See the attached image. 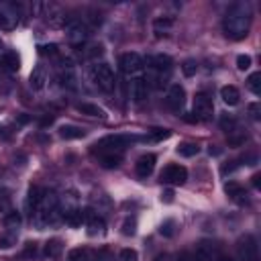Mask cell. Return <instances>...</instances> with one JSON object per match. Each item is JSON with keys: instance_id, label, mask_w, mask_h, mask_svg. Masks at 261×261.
Returning <instances> with one entry per match:
<instances>
[{"instance_id": "1", "label": "cell", "mask_w": 261, "mask_h": 261, "mask_svg": "<svg viewBox=\"0 0 261 261\" xmlns=\"http://www.w3.org/2000/svg\"><path fill=\"white\" fill-rule=\"evenodd\" d=\"M249 27H251V6L247 2H234L222 18L224 35L232 41H241L247 37Z\"/></svg>"}, {"instance_id": "2", "label": "cell", "mask_w": 261, "mask_h": 261, "mask_svg": "<svg viewBox=\"0 0 261 261\" xmlns=\"http://www.w3.org/2000/svg\"><path fill=\"white\" fill-rule=\"evenodd\" d=\"M133 141H137V137H133V135H110V137L100 139V141L94 145V151H96L98 155H102V153H120V151L126 149Z\"/></svg>"}, {"instance_id": "3", "label": "cell", "mask_w": 261, "mask_h": 261, "mask_svg": "<svg viewBox=\"0 0 261 261\" xmlns=\"http://www.w3.org/2000/svg\"><path fill=\"white\" fill-rule=\"evenodd\" d=\"M90 77H92V82H94L102 92H112V90H114L116 80H114V71L110 69L108 63H96V65H92Z\"/></svg>"}, {"instance_id": "4", "label": "cell", "mask_w": 261, "mask_h": 261, "mask_svg": "<svg viewBox=\"0 0 261 261\" xmlns=\"http://www.w3.org/2000/svg\"><path fill=\"white\" fill-rule=\"evenodd\" d=\"M20 20V6L14 2H0V29L12 31Z\"/></svg>"}, {"instance_id": "5", "label": "cell", "mask_w": 261, "mask_h": 261, "mask_svg": "<svg viewBox=\"0 0 261 261\" xmlns=\"http://www.w3.org/2000/svg\"><path fill=\"white\" fill-rule=\"evenodd\" d=\"M237 255H239V261H259V247L253 234H245L239 239Z\"/></svg>"}, {"instance_id": "6", "label": "cell", "mask_w": 261, "mask_h": 261, "mask_svg": "<svg viewBox=\"0 0 261 261\" xmlns=\"http://www.w3.org/2000/svg\"><path fill=\"white\" fill-rule=\"evenodd\" d=\"M186 179H188V169H186L184 165L169 163V165L163 167V171H161V181H163V184L181 186V184H186Z\"/></svg>"}, {"instance_id": "7", "label": "cell", "mask_w": 261, "mask_h": 261, "mask_svg": "<svg viewBox=\"0 0 261 261\" xmlns=\"http://www.w3.org/2000/svg\"><path fill=\"white\" fill-rule=\"evenodd\" d=\"M118 65H120V71H122V73L130 75V73H137V71H141V69L145 67V59H143L139 53L128 51V53H122V55H120Z\"/></svg>"}, {"instance_id": "8", "label": "cell", "mask_w": 261, "mask_h": 261, "mask_svg": "<svg viewBox=\"0 0 261 261\" xmlns=\"http://www.w3.org/2000/svg\"><path fill=\"white\" fill-rule=\"evenodd\" d=\"M212 110H214L212 98H210L206 92L196 94V98H194V114H196V120H206V118H210V116H212Z\"/></svg>"}, {"instance_id": "9", "label": "cell", "mask_w": 261, "mask_h": 261, "mask_svg": "<svg viewBox=\"0 0 261 261\" xmlns=\"http://www.w3.org/2000/svg\"><path fill=\"white\" fill-rule=\"evenodd\" d=\"M65 35L71 43H84L90 37V29L82 20H67L65 22Z\"/></svg>"}, {"instance_id": "10", "label": "cell", "mask_w": 261, "mask_h": 261, "mask_svg": "<svg viewBox=\"0 0 261 261\" xmlns=\"http://www.w3.org/2000/svg\"><path fill=\"white\" fill-rule=\"evenodd\" d=\"M165 104H167L173 112H179L181 106L186 104V90H184V86L171 84L169 90H167V96H165Z\"/></svg>"}, {"instance_id": "11", "label": "cell", "mask_w": 261, "mask_h": 261, "mask_svg": "<svg viewBox=\"0 0 261 261\" xmlns=\"http://www.w3.org/2000/svg\"><path fill=\"white\" fill-rule=\"evenodd\" d=\"M220 257V251L214 243H208V241H202L198 247H196V255H194V261H216Z\"/></svg>"}, {"instance_id": "12", "label": "cell", "mask_w": 261, "mask_h": 261, "mask_svg": "<svg viewBox=\"0 0 261 261\" xmlns=\"http://www.w3.org/2000/svg\"><path fill=\"white\" fill-rule=\"evenodd\" d=\"M147 65L153 69V71H159V73H169L171 71V65H173V59L165 53H157V55H151L147 57Z\"/></svg>"}, {"instance_id": "13", "label": "cell", "mask_w": 261, "mask_h": 261, "mask_svg": "<svg viewBox=\"0 0 261 261\" xmlns=\"http://www.w3.org/2000/svg\"><path fill=\"white\" fill-rule=\"evenodd\" d=\"M155 161H157V157H155L153 153L141 155V157L137 159V163H135L137 175H139V177H149V175L153 173V169H155Z\"/></svg>"}, {"instance_id": "14", "label": "cell", "mask_w": 261, "mask_h": 261, "mask_svg": "<svg viewBox=\"0 0 261 261\" xmlns=\"http://www.w3.org/2000/svg\"><path fill=\"white\" fill-rule=\"evenodd\" d=\"M147 96H149V84H147V80L145 77L130 80V98L135 102H143V100H147Z\"/></svg>"}, {"instance_id": "15", "label": "cell", "mask_w": 261, "mask_h": 261, "mask_svg": "<svg viewBox=\"0 0 261 261\" xmlns=\"http://www.w3.org/2000/svg\"><path fill=\"white\" fill-rule=\"evenodd\" d=\"M220 98H222L224 104L237 106V104L241 102V92H239L237 86H222V88H220Z\"/></svg>"}, {"instance_id": "16", "label": "cell", "mask_w": 261, "mask_h": 261, "mask_svg": "<svg viewBox=\"0 0 261 261\" xmlns=\"http://www.w3.org/2000/svg\"><path fill=\"white\" fill-rule=\"evenodd\" d=\"M45 82H47V69H45V65H37V67L31 71L29 84H31L33 90H41V88L45 86Z\"/></svg>"}, {"instance_id": "17", "label": "cell", "mask_w": 261, "mask_h": 261, "mask_svg": "<svg viewBox=\"0 0 261 261\" xmlns=\"http://www.w3.org/2000/svg\"><path fill=\"white\" fill-rule=\"evenodd\" d=\"M86 220H88V232L94 237V234H102L104 232V218H100V216H96V214H92V210H86Z\"/></svg>"}, {"instance_id": "18", "label": "cell", "mask_w": 261, "mask_h": 261, "mask_svg": "<svg viewBox=\"0 0 261 261\" xmlns=\"http://www.w3.org/2000/svg\"><path fill=\"white\" fill-rule=\"evenodd\" d=\"M0 65H2L6 71L14 73V71H18V67H20V59H18V55H16L14 51H8V53H4V55L0 57Z\"/></svg>"}, {"instance_id": "19", "label": "cell", "mask_w": 261, "mask_h": 261, "mask_svg": "<svg viewBox=\"0 0 261 261\" xmlns=\"http://www.w3.org/2000/svg\"><path fill=\"white\" fill-rule=\"evenodd\" d=\"M75 108H77V112H82V114H86V116H94V118H106V112H104L100 106H96V104H90V102H80Z\"/></svg>"}, {"instance_id": "20", "label": "cell", "mask_w": 261, "mask_h": 261, "mask_svg": "<svg viewBox=\"0 0 261 261\" xmlns=\"http://www.w3.org/2000/svg\"><path fill=\"white\" fill-rule=\"evenodd\" d=\"M43 192H45V190H41V188H37V186L29 190V196H27V210H29L31 214H35V210L39 208L41 198H43Z\"/></svg>"}, {"instance_id": "21", "label": "cell", "mask_w": 261, "mask_h": 261, "mask_svg": "<svg viewBox=\"0 0 261 261\" xmlns=\"http://www.w3.org/2000/svg\"><path fill=\"white\" fill-rule=\"evenodd\" d=\"M224 192L232 198V200H245V196H247V192H245V188L241 186V184H237V181H228L226 186H224Z\"/></svg>"}, {"instance_id": "22", "label": "cell", "mask_w": 261, "mask_h": 261, "mask_svg": "<svg viewBox=\"0 0 261 261\" xmlns=\"http://www.w3.org/2000/svg\"><path fill=\"white\" fill-rule=\"evenodd\" d=\"M84 135H86V133H84L80 126H73V124H65V126L59 128V137H61V139H67V141H69V139H82Z\"/></svg>"}, {"instance_id": "23", "label": "cell", "mask_w": 261, "mask_h": 261, "mask_svg": "<svg viewBox=\"0 0 261 261\" xmlns=\"http://www.w3.org/2000/svg\"><path fill=\"white\" fill-rule=\"evenodd\" d=\"M67 261H92V253L86 247H75L67 253Z\"/></svg>"}, {"instance_id": "24", "label": "cell", "mask_w": 261, "mask_h": 261, "mask_svg": "<svg viewBox=\"0 0 261 261\" xmlns=\"http://www.w3.org/2000/svg\"><path fill=\"white\" fill-rule=\"evenodd\" d=\"M47 20H49V24H53V27H59V24H65V22H67L65 16H63V10L57 8V6H49Z\"/></svg>"}, {"instance_id": "25", "label": "cell", "mask_w": 261, "mask_h": 261, "mask_svg": "<svg viewBox=\"0 0 261 261\" xmlns=\"http://www.w3.org/2000/svg\"><path fill=\"white\" fill-rule=\"evenodd\" d=\"M84 220H86V210L84 212L82 210H69V212H65V222L69 226H80Z\"/></svg>"}, {"instance_id": "26", "label": "cell", "mask_w": 261, "mask_h": 261, "mask_svg": "<svg viewBox=\"0 0 261 261\" xmlns=\"http://www.w3.org/2000/svg\"><path fill=\"white\" fill-rule=\"evenodd\" d=\"M120 161H122V155L120 153H102L100 155V163L104 167H116Z\"/></svg>"}, {"instance_id": "27", "label": "cell", "mask_w": 261, "mask_h": 261, "mask_svg": "<svg viewBox=\"0 0 261 261\" xmlns=\"http://www.w3.org/2000/svg\"><path fill=\"white\" fill-rule=\"evenodd\" d=\"M247 88H249L255 96L261 94V73H259V71H255V73H251V75L247 77Z\"/></svg>"}, {"instance_id": "28", "label": "cell", "mask_w": 261, "mask_h": 261, "mask_svg": "<svg viewBox=\"0 0 261 261\" xmlns=\"http://www.w3.org/2000/svg\"><path fill=\"white\" fill-rule=\"evenodd\" d=\"M198 151H200V147L196 143H181L177 147V155H181V157H194V155H198Z\"/></svg>"}, {"instance_id": "29", "label": "cell", "mask_w": 261, "mask_h": 261, "mask_svg": "<svg viewBox=\"0 0 261 261\" xmlns=\"http://www.w3.org/2000/svg\"><path fill=\"white\" fill-rule=\"evenodd\" d=\"M4 224H6V228H10V230L18 228V226H20V214L14 212V210L6 212V214H4Z\"/></svg>"}, {"instance_id": "30", "label": "cell", "mask_w": 261, "mask_h": 261, "mask_svg": "<svg viewBox=\"0 0 261 261\" xmlns=\"http://www.w3.org/2000/svg\"><path fill=\"white\" fill-rule=\"evenodd\" d=\"M181 71H184L186 77H192V75H196V71H198V63H196L194 59H186V61L181 63Z\"/></svg>"}, {"instance_id": "31", "label": "cell", "mask_w": 261, "mask_h": 261, "mask_svg": "<svg viewBox=\"0 0 261 261\" xmlns=\"http://www.w3.org/2000/svg\"><path fill=\"white\" fill-rule=\"evenodd\" d=\"M47 257H57L59 253H61V243L59 241H49L47 245H45V251H43Z\"/></svg>"}, {"instance_id": "32", "label": "cell", "mask_w": 261, "mask_h": 261, "mask_svg": "<svg viewBox=\"0 0 261 261\" xmlns=\"http://www.w3.org/2000/svg\"><path fill=\"white\" fill-rule=\"evenodd\" d=\"M59 80H61V86L71 88V90L75 88V75H73L69 69H67V71H61V73H59Z\"/></svg>"}, {"instance_id": "33", "label": "cell", "mask_w": 261, "mask_h": 261, "mask_svg": "<svg viewBox=\"0 0 261 261\" xmlns=\"http://www.w3.org/2000/svg\"><path fill=\"white\" fill-rule=\"evenodd\" d=\"M118 261H139V253H137L135 249L126 247V249H122V251L118 253Z\"/></svg>"}, {"instance_id": "34", "label": "cell", "mask_w": 261, "mask_h": 261, "mask_svg": "<svg viewBox=\"0 0 261 261\" xmlns=\"http://www.w3.org/2000/svg\"><path fill=\"white\" fill-rule=\"evenodd\" d=\"M153 27H155V31H165V29H171L173 27V18L171 16H159V18H155V22H153Z\"/></svg>"}, {"instance_id": "35", "label": "cell", "mask_w": 261, "mask_h": 261, "mask_svg": "<svg viewBox=\"0 0 261 261\" xmlns=\"http://www.w3.org/2000/svg\"><path fill=\"white\" fill-rule=\"evenodd\" d=\"M171 133L167 130V128H153L151 133H149V139L151 141H163V139H167Z\"/></svg>"}, {"instance_id": "36", "label": "cell", "mask_w": 261, "mask_h": 261, "mask_svg": "<svg viewBox=\"0 0 261 261\" xmlns=\"http://www.w3.org/2000/svg\"><path fill=\"white\" fill-rule=\"evenodd\" d=\"M0 212H10V196L6 190H0Z\"/></svg>"}, {"instance_id": "37", "label": "cell", "mask_w": 261, "mask_h": 261, "mask_svg": "<svg viewBox=\"0 0 261 261\" xmlns=\"http://www.w3.org/2000/svg\"><path fill=\"white\" fill-rule=\"evenodd\" d=\"M220 126H222L224 130L234 133V128H237V120H234L232 116H222V118H220Z\"/></svg>"}, {"instance_id": "38", "label": "cell", "mask_w": 261, "mask_h": 261, "mask_svg": "<svg viewBox=\"0 0 261 261\" xmlns=\"http://www.w3.org/2000/svg\"><path fill=\"white\" fill-rule=\"evenodd\" d=\"M39 53H41V55H57V45H55V43L39 45Z\"/></svg>"}, {"instance_id": "39", "label": "cell", "mask_w": 261, "mask_h": 261, "mask_svg": "<svg viewBox=\"0 0 261 261\" xmlns=\"http://www.w3.org/2000/svg\"><path fill=\"white\" fill-rule=\"evenodd\" d=\"M237 67H239L241 71L249 69V67H251V57H249V55H239V57H237Z\"/></svg>"}, {"instance_id": "40", "label": "cell", "mask_w": 261, "mask_h": 261, "mask_svg": "<svg viewBox=\"0 0 261 261\" xmlns=\"http://www.w3.org/2000/svg\"><path fill=\"white\" fill-rule=\"evenodd\" d=\"M245 141H247L245 135H234V133H232V135L228 137V145H232V147H241Z\"/></svg>"}, {"instance_id": "41", "label": "cell", "mask_w": 261, "mask_h": 261, "mask_svg": "<svg viewBox=\"0 0 261 261\" xmlns=\"http://www.w3.org/2000/svg\"><path fill=\"white\" fill-rule=\"evenodd\" d=\"M159 232H161V234H165V237H171V234H173V220H165V222L161 224Z\"/></svg>"}, {"instance_id": "42", "label": "cell", "mask_w": 261, "mask_h": 261, "mask_svg": "<svg viewBox=\"0 0 261 261\" xmlns=\"http://www.w3.org/2000/svg\"><path fill=\"white\" fill-rule=\"evenodd\" d=\"M102 53H104L102 45H92V47L88 49V57H90V59H96V57H100Z\"/></svg>"}, {"instance_id": "43", "label": "cell", "mask_w": 261, "mask_h": 261, "mask_svg": "<svg viewBox=\"0 0 261 261\" xmlns=\"http://www.w3.org/2000/svg\"><path fill=\"white\" fill-rule=\"evenodd\" d=\"M122 234H135V220H124L122 224Z\"/></svg>"}, {"instance_id": "44", "label": "cell", "mask_w": 261, "mask_h": 261, "mask_svg": "<svg viewBox=\"0 0 261 261\" xmlns=\"http://www.w3.org/2000/svg\"><path fill=\"white\" fill-rule=\"evenodd\" d=\"M249 112H251L253 118H259V104H251L249 106Z\"/></svg>"}, {"instance_id": "45", "label": "cell", "mask_w": 261, "mask_h": 261, "mask_svg": "<svg viewBox=\"0 0 261 261\" xmlns=\"http://www.w3.org/2000/svg\"><path fill=\"white\" fill-rule=\"evenodd\" d=\"M177 261H192V257H190L188 253H181V255L177 257Z\"/></svg>"}, {"instance_id": "46", "label": "cell", "mask_w": 261, "mask_h": 261, "mask_svg": "<svg viewBox=\"0 0 261 261\" xmlns=\"http://www.w3.org/2000/svg\"><path fill=\"white\" fill-rule=\"evenodd\" d=\"M253 186L259 188V175H253Z\"/></svg>"}]
</instances>
